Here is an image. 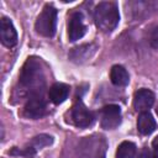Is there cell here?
Wrapping results in <instances>:
<instances>
[{
  "label": "cell",
  "mask_w": 158,
  "mask_h": 158,
  "mask_svg": "<svg viewBox=\"0 0 158 158\" xmlns=\"http://www.w3.org/2000/svg\"><path fill=\"white\" fill-rule=\"evenodd\" d=\"M96 47L94 44H83L80 47H75L70 51L69 58L75 63H81L84 60H88L95 52Z\"/></svg>",
  "instance_id": "cell-11"
},
{
  "label": "cell",
  "mask_w": 158,
  "mask_h": 158,
  "mask_svg": "<svg viewBox=\"0 0 158 158\" xmlns=\"http://www.w3.org/2000/svg\"><path fill=\"white\" fill-rule=\"evenodd\" d=\"M46 110H47V106H46V102L42 99V96L32 95L27 100V102L23 107V114L26 117L36 120V118L42 117L46 114Z\"/></svg>",
  "instance_id": "cell-6"
},
{
  "label": "cell",
  "mask_w": 158,
  "mask_h": 158,
  "mask_svg": "<svg viewBox=\"0 0 158 158\" xmlns=\"http://www.w3.org/2000/svg\"><path fill=\"white\" fill-rule=\"evenodd\" d=\"M56 23L57 10L52 5H46L36 20L35 28L40 35L44 37H52L56 32Z\"/></svg>",
  "instance_id": "cell-3"
},
{
  "label": "cell",
  "mask_w": 158,
  "mask_h": 158,
  "mask_svg": "<svg viewBox=\"0 0 158 158\" xmlns=\"http://www.w3.org/2000/svg\"><path fill=\"white\" fill-rule=\"evenodd\" d=\"M20 83L23 88L28 89H40L44 84L43 70L37 58H28L26 60L20 74Z\"/></svg>",
  "instance_id": "cell-2"
},
{
  "label": "cell",
  "mask_w": 158,
  "mask_h": 158,
  "mask_svg": "<svg viewBox=\"0 0 158 158\" xmlns=\"http://www.w3.org/2000/svg\"><path fill=\"white\" fill-rule=\"evenodd\" d=\"M136 156V144L130 142V141H125L122 142L116 151V158H135Z\"/></svg>",
  "instance_id": "cell-14"
},
{
  "label": "cell",
  "mask_w": 158,
  "mask_h": 158,
  "mask_svg": "<svg viewBox=\"0 0 158 158\" xmlns=\"http://www.w3.org/2000/svg\"><path fill=\"white\" fill-rule=\"evenodd\" d=\"M152 147H153V154L156 156V158H158V136L153 139V142H152Z\"/></svg>",
  "instance_id": "cell-18"
},
{
  "label": "cell",
  "mask_w": 158,
  "mask_h": 158,
  "mask_svg": "<svg viewBox=\"0 0 158 158\" xmlns=\"http://www.w3.org/2000/svg\"><path fill=\"white\" fill-rule=\"evenodd\" d=\"M154 102V94L148 89H139L135 93L133 106L137 111L146 112Z\"/></svg>",
  "instance_id": "cell-9"
},
{
  "label": "cell",
  "mask_w": 158,
  "mask_h": 158,
  "mask_svg": "<svg viewBox=\"0 0 158 158\" xmlns=\"http://www.w3.org/2000/svg\"><path fill=\"white\" fill-rule=\"evenodd\" d=\"M70 120L78 127H89L94 122V116L81 101H78L70 110Z\"/></svg>",
  "instance_id": "cell-4"
},
{
  "label": "cell",
  "mask_w": 158,
  "mask_h": 158,
  "mask_svg": "<svg viewBox=\"0 0 158 158\" xmlns=\"http://www.w3.org/2000/svg\"><path fill=\"white\" fill-rule=\"evenodd\" d=\"M120 15L117 5L112 1H102L94 10L95 25L104 32H111L118 23Z\"/></svg>",
  "instance_id": "cell-1"
},
{
  "label": "cell",
  "mask_w": 158,
  "mask_h": 158,
  "mask_svg": "<svg viewBox=\"0 0 158 158\" xmlns=\"http://www.w3.org/2000/svg\"><path fill=\"white\" fill-rule=\"evenodd\" d=\"M156 112H157V115H158V104H157V107H156Z\"/></svg>",
  "instance_id": "cell-19"
},
{
  "label": "cell",
  "mask_w": 158,
  "mask_h": 158,
  "mask_svg": "<svg viewBox=\"0 0 158 158\" xmlns=\"http://www.w3.org/2000/svg\"><path fill=\"white\" fill-rule=\"evenodd\" d=\"M149 42L154 48H158V26L152 28V31L149 33Z\"/></svg>",
  "instance_id": "cell-16"
},
{
  "label": "cell",
  "mask_w": 158,
  "mask_h": 158,
  "mask_svg": "<svg viewBox=\"0 0 158 158\" xmlns=\"http://www.w3.org/2000/svg\"><path fill=\"white\" fill-rule=\"evenodd\" d=\"M138 158H156V156L153 154V151H151L148 148H143L142 152L139 153Z\"/></svg>",
  "instance_id": "cell-17"
},
{
  "label": "cell",
  "mask_w": 158,
  "mask_h": 158,
  "mask_svg": "<svg viewBox=\"0 0 158 158\" xmlns=\"http://www.w3.org/2000/svg\"><path fill=\"white\" fill-rule=\"evenodd\" d=\"M100 122L102 128L114 130L121 123V109L117 105H106L100 111Z\"/></svg>",
  "instance_id": "cell-5"
},
{
  "label": "cell",
  "mask_w": 158,
  "mask_h": 158,
  "mask_svg": "<svg viewBox=\"0 0 158 158\" xmlns=\"http://www.w3.org/2000/svg\"><path fill=\"white\" fill-rule=\"evenodd\" d=\"M52 141H53V139H52L51 136H48V135H40V136L33 137V139L31 141L30 148L33 149V151H36V149H38V148H43V147H46V146H49V144L52 143Z\"/></svg>",
  "instance_id": "cell-15"
},
{
  "label": "cell",
  "mask_w": 158,
  "mask_h": 158,
  "mask_svg": "<svg viewBox=\"0 0 158 158\" xmlns=\"http://www.w3.org/2000/svg\"><path fill=\"white\" fill-rule=\"evenodd\" d=\"M0 38L1 43L6 47H14L17 43V32L7 17H1L0 21Z\"/></svg>",
  "instance_id": "cell-8"
},
{
  "label": "cell",
  "mask_w": 158,
  "mask_h": 158,
  "mask_svg": "<svg viewBox=\"0 0 158 158\" xmlns=\"http://www.w3.org/2000/svg\"><path fill=\"white\" fill-rule=\"evenodd\" d=\"M110 79L112 84L117 86H125L130 81V77L127 70L122 65H114L110 70Z\"/></svg>",
  "instance_id": "cell-13"
},
{
  "label": "cell",
  "mask_w": 158,
  "mask_h": 158,
  "mask_svg": "<svg viewBox=\"0 0 158 158\" xmlns=\"http://www.w3.org/2000/svg\"><path fill=\"white\" fill-rule=\"evenodd\" d=\"M86 32V27L84 23V17L80 12L75 11L69 16L68 21V36L70 41H77L81 38Z\"/></svg>",
  "instance_id": "cell-7"
},
{
  "label": "cell",
  "mask_w": 158,
  "mask_h": 158,
  "mask_svg": "<svg viewBox=\"0 0 158 158\" xmlns=\"http://www.w3.org/2000/svg\"><path fill=\"white\" fill-rule=\"evenodd\" d=\"M137 128H138V132L141 135H144V136L151 135L156 130V121H154L153 116L148 111L141 112V115L138 116Z\"/></svg>",
  "instance_id": "cell-12"
},
{
  "label": "cell",
  "mask_w": 158,
  "mask_h": 158,
  "mask_svg": "<svg viewBox=\"0 0 158 158\" xmlns=\"http://www.w3.org/2000/svg\"><path fill=\"white\" fill-rule=\"evenodd\" d=\"M69 91H70V88L67 84H64V83H56V84H53L49 88L48 95H49V99H51V101L53 104L59 105L63 101H65V99L69 95Z\"/></svg>",
  "instance_id": "cell-10"
}]
</instances>
